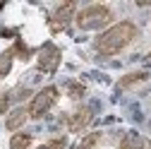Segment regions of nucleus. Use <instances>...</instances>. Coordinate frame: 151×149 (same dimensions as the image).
Wrapping results in <instances>:
<instances>
[{
  "instance_id": "20e7f679",
  "label": "nucleus",
  "mask_w": 151,
  "mask_h": 149,
  "mask_svg": "<svg viewBox=\"0 0 151 149\" xmlns=\"http://www.w3.org/2000/svg\"><path fill=\"white\" fill-rule=\"evenodd\" d=\"M74 17H77V3H74V0H65V3H60L53 10V14L48 17V27H50L53 34H60L74 22Z\"/></svg>"
},
{
  "instance_id": "dca6fc26",
  "label": "nucleus",
  "mask_w": 151,
  "mask_h": 149,
  "mask_svg": "<svg viewBox=\"0 0 151 149\" xmlns=\"http://www.w3.org/2000/svg\"><path fill=\"white\" fill-rule=\"evenodd\" d=\"M144 63H146V65H151V51L146 53V58H144Z\"/></svg>"
},
{
  "instance_id": "ddd939ff",
  "label": "nucleus",
  "mask_w": 151,
  "mask_h": 149,
  "mask_svg": "<svg viewBox=\"0 0 151 149\" xmlns=\"http://www.w3.org/2000/svg\"><path fill=\"white\" fill-rule=\"evenodd\" d=\"M84 84H79V82H67V94H70V99H74V101H79L82 96H84Z\"/></svg>"
},
{
  "instance_id": "9b49d317",
  "label": "nucleus",
  "mask_w": 151,
  "mask_h": 149,
  "mask_svg": "<svg viewBox=\"0 0 151 149\" xmlns=\"http://www.w3.org/2000/svg\"><path fill=\"white\" fill-rule=\"evenodd\" d=\"M31 135H27V132H14L12 137H10V149H29L31 147Z\"/></svg>"
},
{
  "instance_id": "f03ea898",
  "label": "nucleus",
  "mask_w": 151,
  "mask_h": 149,
  "mask_svg": "<svg viewBox=\"0 0 151 149\" xmlns=\"http://www.w3.org/2000/svg\"><path fill=\"white\" fill-rule=\"evenodd\" d=\"M113 22V12L108 5H86L77 12L74 24L82 31H93V29H103L106 24Z\"/></svg>"
},
{
  "instance_id": "4468645a",
  "label": "nucleus",
  "mask_w": 151,
  "mask_h": 149,
  "mask_svg": "<svg viewBox=\"0 0 151 149\" xmlns=\"http://www.w3.org/2000/svg\"><path fill=\"white\" fill-rule=\"evenodd\" d=\"M39 149H67V137H53V140L43 142Z\"/></svg>"
},
{
  "instance_id": "0eeeda50",
  "label": "nucleus",
  "mask_w": 151,
  "mask_h": 149,
  "mask_svg": "<svg viewBox=\"0 0 151 149\" xmlns=\"http://www.w3.org/2000/svg\"><path fill=\"white\" fill-rule=\"evenodd\" d=\"M118 149H151V140L146 135H139V132H127L120 140Z\"/></svg>"
},
{
  "instance_id": "9d476101",
  "label": "nucleus",
  "mask_w": 151,
  "mask_h": 149,
  "mask_svg": "<svg viewBox=\"0 0 151 149\" xmlns=\"http://www.w3.org/2000/svg\"><path fill=\"white\" fill-rule=\"evenodd\" d=\"M12 63H14V48H7V51L0 53V77H7L10 74Z\"/></svg>"
},
{
  "instance_id": "7ed1b4c3",
  "label": "nucleus",
  "mask_w": 151,
  "mask_h": 149,
  "mask_svg": "<svg viewBox=\"0 0 151 149\" xmlns=\"http://www.w3.org/2000/svg\"><path fill=\"white\" fill-rule=\"evenodd\" d=\"M58 96H60V91H58V87H53V84H50V87H43L41 91H36V94L31 96V101H29V106H27L29 118H34V120L43 118L48 111L55 106Z\"/></svg>"
},
{
  "instance_id": "2eb2a0df",
  "label": "nucleus",
  "mask_w": 151,
  "mask_h": 149,
  "mask_svg": "<svg viewBox=\"0 0 151 149\" xmlns=\"http://www.w3.org/2000/svg\"><path fill=\"white\" fill-rule=\"evenodd\" d=\"M7 103H10V94H3V96H0V113L7 111Z\"/></svg>"
},
{
  "instance_id": "39448f33",
  "label": "nucleus",
  "mask_w": 151,
  "mask_h": 149,
  "mask_svg": "<svg viewBox=\"0 0 151 149\" xmlns=\"http://www.w3.org/2000/svg\"><path fill=\"white\" fill-rule=\"evenodd\" d=\"M63 63V51L55 46V43H43L39 48V53H36V67H39V72H46V74H55L58 72Z\"/></svg>"
},
{
  "instance_id": "6e6552de",
  "label": "nucleus",
  "mask_w": 151,
  "mask_h": 149,
  "mask_svg": "<svg viewBox=\"0 0 151 149\" xmlns=\"http://www.w3.org/2000/svg\"><path fill=\"white\" fill-rule=\"evenodd\" d=\"M27 120H29V111H27L24 106H22V108H14L12 113L5 118V127L10 130V132H19V127H22Z\"/></svg>"
},
{
  "instance_id": "f257e3e1",
  "label": "nucleus",
  "mask_w": 151,
  "mask_h": 149,
  "mask_svg": "<svg viewBox=\"0 0 151 149\" xmlns=\"http://www.w3.org/2000/svg\"><path fill=\"white\" fill-rule=\"evenodd\" d=\"M137 36H139V27L129 20H122V22L110 24L93 39V51L103 58H110V55H118L120 51H125Z\"/></svg>"
},
{
  "instance_id": "1a4fd4ad",
  "label": "nucleus",
  "mask_w": 151,
  "mask_h": 149,
  "mask_svg": "<svg viewBox=\"0 0 151 149\" xmlns=\"http://www.w3.org/2000/svg\"><path fill=\"white\" fill-rule=\"evenodd\" d=\"M146 80H149V72H144V70L129 72V74H122L118 80V89H132V87H137V84H142Z\"/></svg>"
},
{
  "instance_id": "423d86ee",
  "label": "nucleus",
  "mask_w": 151,
  "mask_h": 149,
  "mask_svg": "<svg viewBox=\"0 0 151 149\" xmlns=\"http://www.w3.org/2000/svg\"><path fill=\"white\" fill-rule=\"evenodd\" d=\"M91 120H93V111L89 106H79L74 113L67 116V130L70 132H84L91 125Z\"/></svg>"
},
{
  "instance_id": "f8f14e48",
  "label": "nucleus",
  "mask_w": 151,
  "mask_h": 149,
  "mask_svg": "<svg viewBox=\"0 0 151 149\" xmlns=\"http://www.w3.org/2000/svg\"><path fill=\"white\" fill-rule=\"evenodd\" d=\"M101 132H89V135H84L79 142H77V147H74V149H93V147H96L99 142H101Z\"/></svg>"
}]
</instances>
